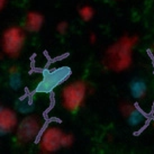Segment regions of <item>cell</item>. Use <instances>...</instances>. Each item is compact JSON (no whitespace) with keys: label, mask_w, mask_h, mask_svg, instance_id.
Returning a JSON list of instances; mask_svg holds the SVG:
<instances>
[{"label":"cell","mask_w":154,"mask_h":154,"mask_svg":"<svg viewBox=\"0 0 154 154\" xmlns=\"http://www.w3.org/2000/svg\"><path fill=\"white\" fill-rule=\"evenodd\" d=\"M153 128H154V122H153Z\"/></svg>","instance_id":"17"},{"label":"cell","mask_w":154,"mask_h":154,"mask_svg":"<svg viewBox=\"0 0 154 154\" xmlns=\"http://www.w3.org/2000/svg\"><path fill=\"white\" fill-rule=\"evenodd\" d=\"M78 15L82 22L89 23L94 19V15H96V10L90 5H81L78 8Z\"/></svg>","instance_id":"12"},{"label":"cell","mask_w":154,"mask_h":154,"mask_svg":"<svg viewBox=\"0 0 154 154\" xmlns=\"http://www.w3.org/2000/svg\"><path fill=\"white\" fill-rule=\"evenodd\" d=\"M74 142H75V137H74V135H73L72 133L65 132L64 135H63V140H62V146H63V149H70V147H72Z\"/></svg>","instance_id":"13"},{"label":"cell","mask_w":154,"mask_h":154,"mask_svg":"<svg viewBox=\"0 0 154 154\" xmlns=\"http://www.w3.org/2000/svg\"><path fill=\"white\" fill-rule=\"evenodd\" d=\"M118 111L132 128H138L146 123L147 116L137 105L131 101H122L118 105Z\"/></svg>","instance_id":"6"},{"label":"cell","mask_w":154,"mask_h":154,"mask_svg":"<svg viewBox=\"0 0 154 154\" xmlns=\"http://www.w3.org/2000/svg\"><path fill=\"white\" fill-rule=\"evenodd\" d=\"M90 94V85L83 79L66 82L61 88L59 100L61 107L68 112H77L81 109Z\"/></svg>","instance_id":"2"},{"label":"cell","mask_w":154,"mask_h":154,"mask_svg":"<svg viewBox=\"0 0 154 154\" xmlns=\"http://www.w3.org/2000/svg\"><path fill=\"white\" fill-rule=\"evenodd\" d=\"M43 120L37 115H26L19 120L15 131V140L20 145H27L37 140L43 131Z\"/></svg>","instance_id":"4"},{"label":"cell","mask_w":154,"mask_h":154,"mask_svg":"<svg viewBox=\"0 0 154 154\" xmlns=\"http://www.w3.org/2000/svg\"><path fill=\"white\" fill-rule=\"evenodd\" d=\"M19 123L18 112L16 109L10 107L0 108V135L7 136L11 133H15Z\"/></svg>","instance_id":"7"},{"label":"cell","mask_w":154,"mask_h":154,"mask_svg":"<svg viewBox=\"0 0 154 154\" xmlns=\"http://www.w3.org/2000/svg\"><path fill=\"white\" fill-rule=\"evenodd\" d=\"M69 28H70V25H69V23L66 22V20H61V22L57 23L55 26L56 33L59 35H62V36H64V35L68 34Z\"/></svg>","instance_id":"14"},{"label":"cell","mask_w":154,"mask_h":154,"mask_svg":"<svg viewBox=\"0 0 154 154\" xmlns=\"http://www.w3.org/2000/svg\"><path fill=\"white\" fill-rule=\"evenodd\" d=\"M23 73L18 65H11L8 69V86L13 91H18L23 87Z\"/></svg>","instance_id":"10"},{"label":"cell","mask_w":154,"mask_h":154,"mask_svg":"<svg viewBox=\"0 0 154 154\" xmlns=\"http://www.w3.org/2000/svg\"><path fill=\"white\" fill-rule=\"evenodd\" d=\"M129 94L132 96V98L136 101H141L143 99H145L147 94V83L144 79L142 78H134L129 82Z\"/></svg>","instance_id":"9"},{"label":"cell","mask_w":154,"mask_h":154,"mask_svg":"<svg viewBox=\"0 0 154 154\" xmlns=\"http://www.w3.org/2000/svg\"><path fill=\"white\" fill-rule=\"evenodd\" d=\"M44 24H45V17L43 14L37 10H29L26 13L24 17L23 27L25 28L27 33L35 34L42 30Z\"/></svg>","instance_id":"8"},{"label":"cell","mask_w":154,"mask_h":154,"mask_svg":"<svg viewBox=\"0 0 154 154\" xmlns=\"http://www.w3.org/2000/svg\"><path fill=\"white\" fill-rule=\"evenodd\" d=\"M64 133L65 132L61 128L60 125L55 123L48 124L42 131L38 137V151L43 154H52L63 149L62 140Z\"/></svg>","instance_id":"5"},{"label":"cell","mask_w":154,"mask_h":154,"mask_svg":"<svg viewBox=\"0 0 154 154\" xmlns=\"http://www.w3.org/2000/svg\"><path fill=\"white\" fill-rule=\"evenodd\" d=\"M89 42H90V44L91 45H94V44H96L97 43V34L96 33H90V35H89Z\"/></svg>","instance_id":"15"},{"label":"cell","mask_w":154,"mask_h":154,"mask_svg":"<svg viewBox=\"0 0 154 154\" xmlns=\"http://www.w3.org/2000/svg\"><path fill=\"white\" fill-rule=\"evenodd\" d=\"M138 43V35H122L105 50L101 59L103 68L114 73H123L129 70L134 61L133 53Z\"/></svg>","instance_id":"1"},{"label":"cell","mask_w":154,"mask_h":154,"mask_svg":"<svg viewBox=\"0 0 154 154\" xmlns=\"http://www.w3.org/2000/svg\"><path fill=\"white\" fill-rule=\"evenodd\" d=\"M15 109L20 115H29L35 110V103L30 96H24L15 103Z\"/></svg>","instance_id":"11"},{"label":"cell","mask_w":154,"mask_h":154,"mask_svg":"<svg viewBox=\"0 0 154 154\" xmlns=\"http://www.w3.org/2000/svg\"><path fill=\"white\" fill-rule=\"evenodd\" d=\"M7 2H8V0H0V9L1 10L5 9V7L7 6Z\"/></svg>","instance_id":"16"},{"label":"cell","mask_w":154,"mask_h":154,"mask_svg":"<svg viewBox=\"0 0 154 154\" xmlns=\"http://www.w3.org/2000/svg\"><path fill=\"white\" fill-rule=\"evenodd\" d=\"M26 41H27V32L23 26H8L4 29L0 38V46L2 54L13 60L18 59L22 55Z\"/></svg>","instance_id":"3"}]
</instances>
